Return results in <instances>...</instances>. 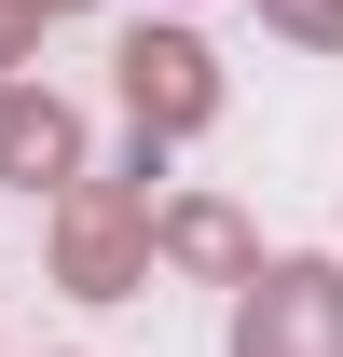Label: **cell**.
Listing matches in <instances>:
<instances>
[{"label": "cell", "mask_w": 343, "mask_h": 357, "mask_svg": "<svg viewBox=\"0 0 343 357\" xmlns=\"http://www.w3.org/2000/svg\"><path fill=\"white\" fill-rule=\"evenodd\" d=\"M110 96H124V124L137 137H206L220 124V55L192 42V28H165V14H137L124 42H110Z\"/></svg>", "instance_id": "obj_1"}, {"label": "cell", "mask_w": 343, "mask_h": 357, "mask_svg": "<svg viewBox=\"0 0 343 357\" xmlns=\"http://www.w3.org/2000/svg\"><path fill=\"white\" fill-rule=\"evenodd\" d=\"M151 261H165L151 248V192H124V178H69L55 192V289L69 303H124Z\"/></svg>", "instance_id": "obj_2"}, {"label": "cell", "mask_w": 343, "mask_h": 357, "mask_svg": "<svg viewBox=\"0 0 343 357\" xmlns=\"http://www.w3.org/2000/svg\"><path fill=\"white\" fill-rule=\"evenodd\" d=\"M234 357H343V261H261L234 289Z\"/></svg>", "instance_id": "obj_3"}, {"label": "cell", "mask_w": 343, "mask_h": 357, "mask_svg": "<svg viewBox=\"0 0 343 357\" xmlns=\"http://www.w3.org/2000/svg\"><path fill=\"white\" fill-rule=\"evenodd\" d=\"M0 178L14 192H69L83 178V110L55 83H28V69H0Z\"/></svg>", "instance_id": "obj_4"}, {"label": "cell", "mask_w": 343, "mask_h": 357, "mask_svg": "<svg viewBox=\"0 0 343 357\" xmlns=\"http://www.w3.org/2000/svg\"><path fill=\"white\" fill-rule=\"evenodd\" d=\"M151 248H165L178 275H206V289H247V275H261L247 206H220V192H178V206H151Z\"/></svg>", "instance_id": "obj_5"}, {"label": "cell", "mask_w": 343, "mask_h": 357, "mask_svg": "<svg viewBox=\"0 0 343 357\" xmlns=\"http://www.w3.org/2000/svg\"><path fill=\"white\" fill-rule=\"evenodd\" d=\"M261 28L302 42V55H343V0H261Z\"/></svg>", "instance_id": "obj_6"}, {"label": "cell", "mask_w": 343, "mask_h": 357, "mask_svg": "<svg viewBox=\"0 0 343 357\" xmlns=\"http://www.w3.org/2000/svg\"><path fill=\"white\" fill-rule=\"evenodd\" d=\"M42 28H55L42 0H0V69H28V55H42Z\"/></svg>", "instance_id": "obj_7"}, {"label": "cell", "mask_w": 343, "mask_h": 357, "mask_svg": "<svg viewBox=\"0 0 343 357\" xmlns=\"http://www.w3.org/2000/svg\"><path fill=\"white\" fill-rule=\"evenodd\" d=\"M42 14H83V0H42Z\"/></svg>", "instance_id": "obj_8"}]
</instances>
